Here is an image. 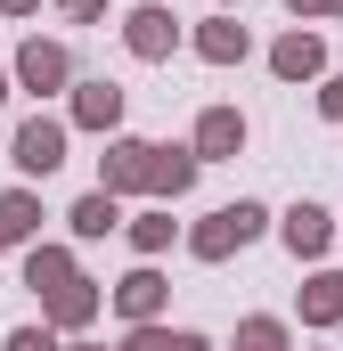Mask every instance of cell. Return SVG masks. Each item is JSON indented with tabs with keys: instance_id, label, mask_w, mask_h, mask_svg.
<instances>
[{
	"instance_id": "obj_20",
	"label": "cell",
	"mask_w": 343,
	"mask_h": 351,
	"mask_svg": "<svg viewBox=\"0 0 343 351\" xmlns=\"http://www.w3.org/2000/svg\"><path fill=\"white\" fill-rule=\"evenodd\" d=\"M8 351H58V335H49V319H41V327H25V335H8Z\"/></svg>"
},
{
	"instance_id": "obj_26",
	"label": "cell",
	"mask_w": 343,
	"mask_h": 351,
	"mask_svg": "<svg viewBox=\"0 0 343 351\" xmlns=\"http://www.w3.org/2000/svg\"><path fill=\"white\" fill-rule=\"evenodd\" d=\"M0 98H8V82H0Z\"/></svg>"
},
{
	"instance_id": "obj_9",
	"label": "cell",
	"mask_w": 343,
	"mask_h": 351,
	"mask_svg": "<svg viewBox=\"0 0 343 351\" xmlns=\"http://www.w3.org/2000/svg\"><path fill=\"white\" fill-rule=\"evenodd\" d=\"M25 286L49 302L58 286H74V254H66V245H33V254H25Z\"/></svg>"
},
{
	"instance_id": "obj_12",
	"label": "cell",
	"mask_w": 343,
	"mask_h": 351,
	"mask_svg": "<svg viewBox=\"0 0 343 351\" xmlns=\"http://www.w3.org/2000/svg\"><path fill=\"white\" fill-rule=\"evenodd\" d=\"M327 237H335V221H327L319 204H294V213H286V245H294L303 262H319V254H327Z\"/></svg>"
},
{
	"instance_id": "obj_24",
	"label": "cell",
	"mask_w": 343,
	"mask_h": 351,
	"mask_svg": "<svg viewBox=\"0 0 343 351\" xmlns=\"http://www.w3.org/2000/svg\"><path fill=\"white\" fill-rule=\"evenodd\" d=\"M0 8H8V16H25V8H41V0H0Z\"/></svg>"
},
{
	"instance_id": "obj_8",
	"label": "cell",
	"mask_w": 343,
	"mask_h": 351,
	"mask_svg": "<svg viewBox=\"0 0 343 351\" xmlns=\"http://www.w3.org/2000/svg\"><path fill=\"white\" fill-rule=\"evenodd\" d=\"M164 278H156V269H131V278H123V286H115V311H123V319H131V327H156V311H164Z\"/></svg>"
},
{
	"instance_id": "obj_13",
	"label": "cell",
	"mask_w": 343,
	"mask_h": 351,
	"mask_svg": "<svg viewBox=\"0 0 343 351\" xmlns=\"http://www.w3.org/2000/svg\"><path fill=\"white\" fill-rule=\"evenodd\" d=\"M33 229H41V204H33L25 188H8V196H0V254H8V245H25Z\"/></svg>"
},
{
	"instance_id": "obj_19",
	"label": "cell",
	"mask_w": 343,
	"mask_h": 351,
	"mask_svg": "<svg viewBox=\"0 0 343 351\" xmlns=\"http://www.w3.org/2000/svg\"><path fill=\"white\" fill-rule=\"evenodd\" d=\"M237 351H286V327L278 319H246L237 327Z\"/></svg>"
},
{
	"instance_id": "obj_4",
	"label": "cell",
	"mask_w": 343,
	"mask_h": 351,
	"mask_svg": "<svg viewBox=\"0 0 343 351\" xmlns=\"http://www.w3.org/2000/svg\"><path fill=\"white\" fill-rule=\"evenodd\" d=\"M16 82H25V90H66V82H74L66 41H25V49H16Z\"/></svg>"
},
{
	"instance_id": "obj_14",
	"label": "cell",
	"mask_w": 343,
	"mask_h": 351,
	"mask_svg": "<svg viewBox=\"0 0 343 351\" xmlns=\"http://www.w3.org/2000/svg\"><path fill=\"white\" fill-rule=\"evenodd\" d=\"M303 319H311V327H335L343 319V269H327V278L303 286Z\"/></svg>"
},
{
	"instance_id": "obj_6",
	"label": "cell",
	"mask_w": 343,
	"mask_h": 351,
	"mask_svg": "<svg viewBox=\"0 0 343 351\" xmlns=\"http://www.w3.org/2000/svg\"><path fill=\"white\" fill-rule=\"evenodd\" d=\"M246 147V114L237 106H204V123H196V164H221V156H237Z\"/></svg>"
},
{
	"instance_id": "obj_17",
	"label": "cell",
	"mask_w": 343,
	"mask_h": 351,
	"mask_svg": "<svg viewBox=\"0 0 343 351\" xmlns=\"http://www.w3.org/2000/svg\"><path fill=\"white\" fill-rule=\"evenodd\" d=\"M123 351H213V343H204V335H172V327H131Z\"/></svg>"
},
{
	"instance_id": "obj_11",
	"label": "cell",
	"mask_w": 343,
	"mask_h": 351,
	"mask_svg": "<svg viewBox=\"0 0 343 351\" xmlns=\"http://www.w3.org/2000/svg\"><path fill=\"white\" fill-rule=\"evenodd\" d=\"M74 123H82V131H115V123H123V90L115 82H82L74 90Z\"/></svg>"
},
{
	"instance_id": "obj_10",
	"label": "cell",
	"mask_w": 343,
	"mask_h": 351,
	"mask_svg": "<svg viewBox=\"0 0 343 351\" xmlns=\"http://www.w3.org/2000/svg\"><path fill=\"white\" fill-rule=\"evenodd\" d=\"M41 319H49V327H90V319H98V286H90V278L58 286V294L41 302Z\"/></svg>"
},
{
	"instance_id": "obj_7",
	"label": "cell",
	"mask_w": 343,
	"mask_h": 351,
	"mask_svg": "<svg viewBox=\"0 0 343 351\" xmlns=\"http://www.w3.org/2000/svg\"><path fill=\"white\" fill-rule=\"evenodd\" d=\"M319 66H327V41H319V33H286V41L270 49V74H278V82H311Z\"/></svg>"
},
{
	"instance_id": "obj_16",
	"label": "cell",
	"mask_w": 343,
	"mask_h": 351,
	"mask_svg": "<svg viewBox=\"0 0 343 351\" xmlns=\"http://www.w3.org/2000/svg\"><path fill=\"white\" fill-rule=\"evenodd\" d=\"M196 49H204L213 66H237V58H246V25H229V16H213V25L196 33Z\"/></svg>"
},
{
	"instance_id": "obj_22",
	"label": "cell",
	"mask_w": 343,
	"mask_h": 351,
	"mask_svg": "<svg viewBox=\"0 0 343 351\" xmlns=\"http://www.w3.org/2000/svg\"><path fill=\"white\" fill-rule=\"evenodd\" d=\"M319 106H327V114H335V123H343V74H335V82H327V90H319Z\"/></svg>"
},
{
	"instance_id": "obj_5",
	"label": "cell",
	"mask_w": 343,
	"mask_h": 351,
	"mask_svg": "<svg viewBox=\"0 0 343 351\" xmlns=\"http://www.w3.org/2000/svg\"><path fill=\"white\" fill-rule=\"evenodd\" d=\"M123 41H131V58H172L180 49V25H172V8H131L123 16Z\"/></svg>"
},
{
	"instance_id": "obj_1",
	"label": "cell",
	"mask_w": 343,
	"mask_h": 351,
	"mask_svg": "<svg viewBox=\"0 0 343 351\" xmlns=\"http://www.w3.org/2000/svg\"><path fill=\"white\" fill-rule=\"evenodd\" d=\"M261 221H270L261 204H221L204 229H188V254H196V262H229L237 245H254V237H261Z\"/></svg>"
},
{
	"instance_id": "obj_23",
	"label": "cell",
	"mask_w": 343,
	"mask_h": 351,
	"mask_svg": "<svg viewBox=\"0 0 343 351\" xmlns=\"http://www.w3.org/2000/svg\"><path fill=\"white\" fill-rule=\"evenodd\" d=\"M58 8H66V16H98L106 0H58Z\"/></svg>"
},
{
	"instance_id": "obj_2",
	"label": "cell",
	"mask_w": 343,
	"mask_h": 351,
	"mask_svg": "<svg viewBox=\"0 0 343 351\" xmlns=\"http://www.w3.org/2000/svg\"><path fill=\"white\" fill-rule=\"evenodd\" d=\"M156 164H164V147H147V139H115V147L98 156V180H106L115 196H131V188L156 196Z\"/></svg>"
},
{
	"instance_id": "obj_25",
	"label": "cell",
	"mask_w": 343,
	"mask_h": 351,
	"mask_svg": "<svg viewBox=\"0 0 343 351\" xmlns=\"http://www.w3.org/2000/svg\"><path fill=\"white\" fill-rule=\"evenodd\" d=\"M74 351H98V343H74Z\"/></svg>"
},
{
	"instance_id": "obj_21",
	"label": "cell",
	"mask_w": 343,
	"mask_h": 351,
	"mask_svg": "<svg viewBox=\"0 0 343 351\" xmlns=\"http://www.w3.org/2000/svg\"><path fill=\"white\" fill-rule=\"evenodd\" d=\"M294 16H343V0H294Z\"/></svg>"
},
{
	"instance_id": "obj_3",
	"label": "cell",
	"mask_w": 343,
	"mask_h": 351,
	"mask_svg": "<svg viewBox=\"0 0 343 351\" xmlns=\"http://www.w3.org/2000/svg\"><path fill=\"white\" fill-rule=\"evenodd\" d=\"M58 164H66V123H58V114H33V123L16 131V172L49 180Z\"/></svg>"
},
{
	"instance_id": "obj_18",
	"label": "cell",
	"mask_w": 343,
	"mask_h": 351,
	"mask_svg": "<svg viewBox=\"0 0 343 351\" xmlns=\"http://www.w3.org/2000/svg\"><path fill=\"white\" fill-rule=\"evenodd\" d=\"M172 237H180V229H172V213H139V221H131V245H139V254H164Z\"/></svg>"
},
{
	"instance_id": "obj_15",
	"label": "cell",
	"mask_w": 343,
	"mask_h": 351,
	"mask_svg": "<svg viewBox=\"0 0 343 351\" xmlns=\"http://www.w3.org/2000/svg\"><path fill=\"white\" fill-rule=\"evenodd\" d=\"M66 221H74V237H106V229L123 221V204H115V188H98V196H82Z\"/></svg>"
}]
</instances>
